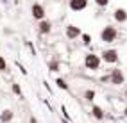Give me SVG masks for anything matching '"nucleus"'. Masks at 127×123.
Segmentation results:
<instances>
[{
	"instance_id": "f257e3e1",
	"label": "nucleus",
	"mask_w": 127,
	"mask_h": 123,
	"mask_svg": "<svg viewBox=\"0 0 127 123\" xmlns=\"http://www.w3.org/2000/svg\"><path fill=\"white\" fill-rule=\"evenodd\" d=\"M116 38H118V30L113 25H106L100 30V39H102L104 43H115Z\"/></svg>"
},
{
	"instance_id": "f03ea898",
	"label": "nucleus",
	"mask_w": 127,
	"mask_h": 123,
	"mask_svg": "<svg viewBox=\"0 0 127 123\" xmlns=\"http://www.w3.org/2000/svg\"><path fill=\"white\" fill-rule=\"evenodd\" d=\"M84 66H86V70L97 71L100 68V57L95 55V54H88L86 57H84Z\"/></svg>"
},
{
	"instance_id": "7ed1b4c3",
	"label": "nucleus",
	"mask_w": 127,
	"mask_h": 123,
	"mask_svg": "<svg viewBox=\"0 0 127 123\" xmlns=\"http://www.w3.org/2000/svg\"><path fill=\"white\" fill-rule=\"evenodd\" d=\"M102 61L107 62V64H116L118 59H120V55H118V50L115 48H107V50H102Z\"/></svg>"
},
{
	"instance_id": "20e7f679",
	"label": "nucleus",
	"mask_w": 127,
	"mask_h": 123,
	"mask_svg": "<svg viewBox=\"0 0 127 123\" xmlns=\"http://www.w3.org/2000/svg\"><path fill=\"white\" fill-rule=\"evenodd\" d=\"M109 80H111V84L115 86H122L124 82H125V77H124V71L120 68H115L111 71V77H109Z\"/></svg>"
},
{
	"instance_id": "39448f33",
	"label": "nucleus",
	"mask_w": 127,
	"mask_h": 123,
	"mask_svg": "<svg viewBox=\"0 0 127 123\" xmlns=\"http://www.w3.org/2000/svg\"><path fill=\"white\" fill-rule=\"evenodd\" d=\"M31 13H32V18H36V20H43L45 18V7L41 5V4H32V7H31Z\"/></svg>"
},
{
	"instance_id": "423d86ee",
	"label": "nucleus",
	"mask_w": 127,
	"mask_h": 123,
	"mask_svg": "<svg viewBox=\"0 0 127 123\" xmlns=\"http://www.w3.org/2000/svg\"><path fill=\"white\" fill-rule=\"evenodd\" d=\"M88 7V0H70V9L79 13V11H84Z\"/></svg>"
},
{
	"instance_id": "0eeeda50",
	"label": "nucleus",
	"mask_w": 127,
	"mask_h": 123,
	"mask_svg": "<svg viewBox=\"0 0 127 123\" xmlns=\"http://www.w3.org/2000/svg\"><path fill=\"white\" fill-rule=\"evenodd\" d=\"M82 34L81 29L79 27H75V25H66V38L68 39H75V38H79Z\"/></svg>"
},
{
	"instance_id": "6e6552de",
	"label": "nucleus",
	"mask_w": 127,
	"mask_h": 123,
	"mask_svg": "<svg viewBox=\"0 0 127 123\" xmlns=\"http://www.w3.org/2000/svg\"><path fill=\"white\" fill-rule=\"evenodd\" d=\"M113 16H115V20L120 21V23H125V21H127V11L124 9V7H118V9H115Z\"/></svg>"
},
{
	"instance_id": "1a4fd4ad",
	"label": "nucleus",
	"mask_w": 127,
	"mask_h": 123,
	"mask_svg": "<svg viewBox=\"0 0 127 123\" xmlns=\"http://www.w3.org/2000/svg\"><path fill=\"white\" fill-rule=\"evenodd\" d=\"M91 114H93V118L98 120V121H102L104 116H106L104 111H102V107H98V105H93V107H91Z\"/></svg>"
},
{
	"instance_id": "9d476101",
	"label": "nucleus",
	"mask_w": 127,
	"mask_h": 123,
	"mask_svg": "<svg viewBox=\"0 0 127 123\" xmlns=\"http://www.w3.org/2000/svg\"><path fill=\"white\" fill-rule=\"evenodd\" d=\"M50 29H52V23H50V21H47V20L39 21V32H41V34H48Z\"/></svg>"
},
{
	"instance_id": "9b49d317",
	"label": "nucleus",
	"mask_w": 127,
	"mask_h": 123,
	"mask_svg": "<svg viewBox=\"0 0 127 123\" xmlns=\"http://www.w3.org/2000/svg\"><path fill=\"white\" fill-rule=\"evenodd\" d=\"M56 84H57L59 89H63V91H68V84H66V80H63V79H56Z\"/></svg>"
},
{
	"instance_id": "f8f14e48",
	"label": "nucleus",
	"mask_w": 127,
	"mask_h": 123,
	"mask_svg": "<svg viewBox=\"0 0 127 123\" xmlns=\"http://www.w3.org/2000/svg\"><path fill=\"white\" fill-rule=\"evenodd\" d=\"M0 120H2V121H11L13 120V112L11 111H4V114H2V116H0Z\"/></svg>"
},
{
	"instance_id": "ddd939ff",
	"label": "nucleus",
	"mask_w": 127,
	"mask_h": 123,
	"mask_svg": "<svg viewBox=\"0 0 127 123\" xmlns=\"http://www.w3.org/2000/svg\"><path fill=\"white\" fill-rule=\"evenodd\" d=\"M84 98H86L88 102H91L93 98H95V91H93V89H86V91H84Z\"/></svg>"
},
{
	"instance_id": "4468645a",
	"label": "nucleus",
	"mask_w": 127,
	"mask_h": 123,
	"mask_svg": "<svg viewBox=\"0 0 127 123\" xmlns=\"http://www.w3.org/2000/svg\"><path fill=\"white\" fill-rule=\"evenodd\" d=\"M48 70H50V71H57V70H59V62H57L56 59H52V61L48 62Z\"/></svg>"
},
{
	"instance_id": "2eb2a0df",
	"label": "nucleus",
	"mask_w": 127,
	"mask_h": 123,
	"mask_svg": "<svg viewBox=\"0 0 127 123\" xmlns=\"http://www.w3.org/2000/svg\"><path fill=\"white\" fill-rule=\"evenodd\" d=\"M13 93H14V95H18L20 98L23 96V95H22V87H20L18 84H13Z\"/></svg>"
},
{
	"instance_id": "dca6fc26",
	"label": "nucleus",
	"mask_w": 127,
	"mask_h": 123,
	"mask_svg": "<svg viewBox=\"0 0 127 123\" xmlns=\"http://www.w3.org/2000/svg\"><path fill=\"white\" fill-rule=\"evenodd\" d=\"M0 71H7V62L2 55H0Z\"/></svg>"
},
{
	"instance_id": "f3484780",
	"label": "nucleus",
	"mask_w": 127,
	"mask_h": 123,
	"mask_svg": "<svg viewBox=\"0 0 127 123\" xmlns=\"http://www.w3.org/2000/svg\"><path fill=\"white\" fill-rule=\"evenodd\" d=\"M81 38H82V43L84 45H90L91 43V36L90 34H81Z\"/></svg>"
},
{
	"instance_id": "a211bd4d",
	"label": "nucleus",
	"mask_w": 127,
	"mask_h": 123,
	"mask_svg": "<svg viewBox=\"0 0 127 123\" xmlns=\"http://www.w3.org/2000/svg\"><path fill=\"white\" fill-rule=\"evenodd\" d=\"M95 4H97L98 7H106V5L109 4V0H95Z\"/></svg>"
},
{
	"instance_id": "6ab92c4d",
	"label": "nucleus",
	"mask_w": 127,
	"mask_h": 123,
	"mask_svg": "<svg viewBox=\"0 0 127 123\" xmlns=\"http://www.w3.org/2000/svg\"><path fill=\"white\" fill-rule=\"evenodd\" d=\"M31 123H38V121H36V118H31Z\"/></svg>"
},
{
	"instance_id": "aec40b11",
	"label": "nucleus",
	"mask_w": 127,
	"mask_h": 123,
	"mask_svg": "<svg viewBox=\"0 0 127 123\" xmlns=\"http://www.w3.org/2000/svg\"><path fill=\"white\" fill-rule=\"evenodd\" d=\"M125 98H127V89H125Z\"/></svg>"
}]
</instances>
